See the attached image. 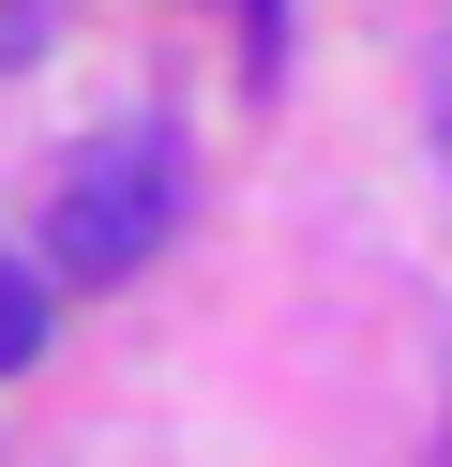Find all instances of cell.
Returning a JSON list of instances; mask_svg holds the SVG:
<instances>
[{
	"label": "cell",
	"instance_id": "6da1fadb",
	"mask_svg": "<svg viewBox=\"0 0 452 467\" xmlns=\"http://www.w3.org/2000/svg\"><path fill=\"white\" fill-rule=\"evenodd\" d=\"M166 226H181V151L166 136H90L60 166V196H46V272L60 286H121V272H151Z\"/></svg>",
	"mask_w": 452,
	"mask_h": 467
},
{
	"label": "cell",
	"instance_id": "7a4b0ae2",
	"mask_svg": "<svg viewBox=\"0 0 452 467\" xmlns=\"http://www.w3.org/2000/svg\"><path fill=\"white\" fill-rule=\"evenodd\" d=\"M30 347H46V286H30V272H16V256H0V377H16V362H30Z\"/></svg>",
	"mask_w": 452,
	"mask_h": 467
},
{
	"label": "cell",
	"instance_id": "3957f363",
	"mask_svg": "<svg viewBox=\"0 0 452 467\" xmlns=\"http://www.w3.org/2000/svg\"><path fill=\"white\" fill-rule=\"evenodd\" d=\"M16 61H46V0H0V76Z\"/></svg>",
	"mask_w": 452,
	"mask_h": 467
},
{
	"label": "cell",
	"instance_id": "277c9868",
	"mask_svg": "<svg viewBox=\"0 0 452 467\" xmlns=\"http://www.w3.org/2000/svg\"><path fill=\"white\" fill-rule=\"evenodd\" d=\"M437 166H452V61H437Z\"/></svg>",
	"mask_w": 452,
	"mask_h": 467
},
{
	"label": "cell",
	"instance_id": "5b68a950",
	"mask_svg": "<svg viewBox=\"0 0 452 467\" xmlns=\"http://www.w3.org/2000/svg\"><path fill=\"white\" fill-rule=\"evenodd\" d=\"M241 16H257V31H271V0H241Z\"/></svg>",
	"mask_w": 452,
	"mask_h": 467
}]
</instances>
